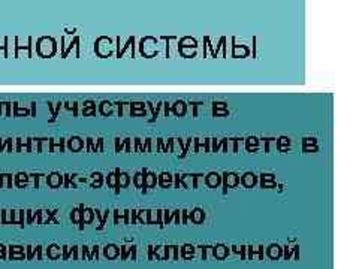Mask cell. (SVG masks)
I'll list each match as a JSON object with an SVG mask.
<instances>
[{
    "label": "cell",
    "instance_id": "cell-1",
    "mask_svg": "<svg viewBox=\"0 0 359 269\" xmlns=\"http://www.w3.org/2000/svg\"><path fill=\"white\" fill-rule=\"evenodd\" d=\"M224 177H226V184H235V181H237V178H235L233 174H226Z\"/></svg>",
    "mask_w": 359,
    "mask_h": 269
},
{
    "label": "cell",
    "instance_id": "cell-2",
    "mask_svg": "<svg viewBox=\"0 0 359 269\" xmlns=\"http://www.w3.org/2000/svg\"><path fill=\"white\" fill-rule=\"evenodd\" d=\"M217 183H219V175L211 174V175H210V184L215 186V184H217Z\"/></svg>",
    "mask_w": 359,
    "mask_h": 269
},
{
    "label": "cell",
    "instance_id": "cell-3",
    "mask_svg": "<svg viewBox=\"0 0 359 269\" xmlns=\"http://www.w3.org/2000/svg\"><path fill=\"white\" fill-rule=\"evenodd\" d=\"M245 183L247 184H253L255 183V178H253V175H245Z\"/></svg>",
    "mask_w": 359,
    "mask_h": 269
}]
</instances>
